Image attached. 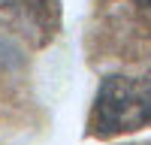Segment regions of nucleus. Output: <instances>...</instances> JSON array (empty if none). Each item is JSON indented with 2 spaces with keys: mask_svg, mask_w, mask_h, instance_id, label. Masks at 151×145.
<instances>
[{
  "mask_svg": "<svg viewBox=\"0 0 151 145\" xmlns=\"http://www.w3.org/2000/svg\"><path fill=\"white\" fill-rule=\"evenodd\" d=\"M0 9L40 39L52 36L60 21V0H0Z\"/></svg>",
  "mask_w": 151,
  "mask_h": 145,
  "instance_id": "f03ea898",
  "label": "nucleus"
},
{
  "mask_svg": "<svg viewBox=\"0 0 151 145\" xmlns=\"http://www.w3.org/2000/svg\"><path fill=\"white\" fill-rule=\"evenodd\" d=\"M151 127V76H106L94 94L88 130L100 139Z\"/></svg>",
  "mask_w": 151,
  "mask_h": 145,
  "instance_id": "f257e3e1",
  "label": "nucleus"
},
{
  "mask_svg": "<svg viewBox=\"0 0 151 145\" xmlns=\"http://www.w3.org/2000/svg\"><path fill=\"white\" fill-rule=\"evenodd\" d=\"M136 3H142V6H148V9H151V0H136Z\"/></svg>",
  "mask_w": 151,
  "mask_h": 145,
  "instance_id": "7ed1b4c3",
  "label": "nucleus"
}]
</instances>
